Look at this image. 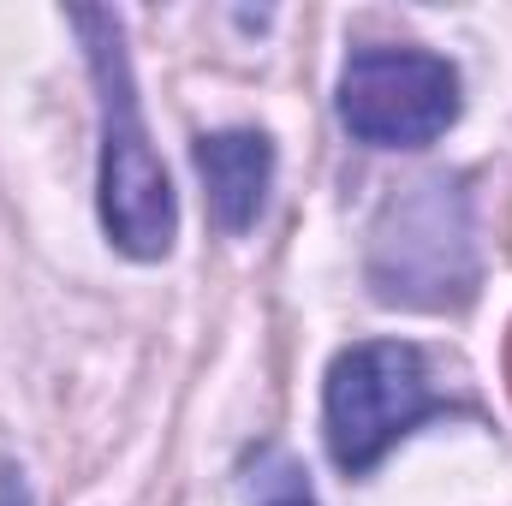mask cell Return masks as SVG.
Returning <instances> with one entry per match:
<instances>
[{
  "label": "cell",
  "mask_w": 512,
  "mask_h": 506,
  "mask_svg": "<svg viewBox=\"0 0 512 506\" xmlns=\"http://www.w3.org/2000/svg\"><path fill=\"white\" fill-rule=\"evenodd\" d=\"M72 30L90 48V78H96V102H102V179H96L102 185V227H108L114 251L155 262L173 251L179 203H173L167 167H161L149 126H143V108H137L126 30L102 6H78Z\"/></svg>",
  "instance_id": "cell-1"
},
{
  "label": "cell",
  "mask_w": 512,
  "mask_h": 506,
  "mask_svg": "<svg viewBox=\"0 0 512 506\" xmlns=\"http://www.w3.org/2000/svg\"><path fill=\"white\" fill-rule=\"evenodd\" d=\"M364 280L393 310H459V304H471L483 262H477V221H471L465 179L429 173V179L399 185L376 209Z\"/></svg>",
  "instance_id": "cell-2"
},
{
  "label": "cell",
  "mask_w": 512,
  "mask_h": 506,
  "mask_svg": "<svg viewBox=\"0 0 512 506\" xmlns=\"http://www.w3.org/2000/svg\"><path fill=\"white\" fill-rule=\"evenodd\" d=\"M441 411L447 399L435 393L429 358L411 340H358L328 364L322 429L346 477L376 471L423 417H441Z\"/></svg>",
  "instance_id": "cell-3"
},
{
  "label": "cell",
  "mask_w": 512,
  "mask_h": 506,
  "mask_svg": "<svg viewBox=\"0 0 512 506\" xmlns=\"http://www.w3.org/2000/svg\"><path fill=\"white\" fill-rule=\"evenodd\" d=\"M340 126L370 149H423L459 120V72L423 48H358L340 66Z\"/></svg>",
  "instance_id": "cell-4"
},
{
  "label": "cell",
  "mask_w": 512,
  "mask_h": 506,
  "mask_svg": "<svg viewBox=\"0 0 512 506\" xmlns=\"http://www.w3.org/2000/svg\"><path fill=\"white\" fill-rule=\"evenodd\" d=\"M191 155L221 233H251L274 185V143L262 131H215V137H197Z\"/></svg>",
  "instance_id": "cell-5"
},
{
  "label": "cell",
  "mask_w": 512,
  "mask_h": 506,
  "mask_svg": "<svg viewBox=\"0 0 512 506\" xmlns=\"http://www.w3.org/2000/svg\"><path fill=\"white\" fill-rule=\"evenodd\" d=\"M262 506H316L304 489H286V495H274V501H262Z\"/></svg>",
  "instance_id": "cell-6"
},
{
  "label": "cell",
  "mask_w": 512,
  "mask_h": 506,
  "mask_svg": "<svg viewBox=\"0 0 512 506\" xmlns=\"http://www.w3.org/2000/svg\"><path fill=\"white\" fill-rule=\"evenodd\" d=\"M507 376H512V364H507Z\"/></svg>",
  "instance_id": "cell-7"
}]
</instances>
